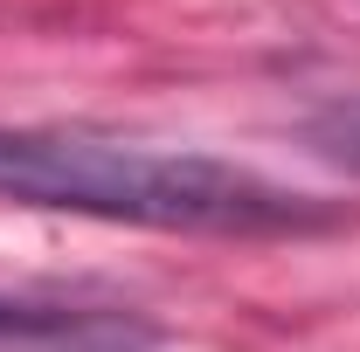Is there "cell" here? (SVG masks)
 Wrapping results in <instances>:
<instances>
[{
  "label": "cell",
  "mask_w": 360,
  "mask_h": 352,
  "mask_svg": "<svg viewBox=\"0 0 360 352\" xmlns=\"http://www.w3.org/2000/svg\"><path fill=\"white\" fill-rule=\"evenodd\" d=\"M0 201L201 235H284L326 221L305 194H284L250 166L84 132H0Z\"/></svg>",
  "instance_id": "1"
},
{
  "label": "cell",
  "mask_w": 360,
  "mask_h": 352,
  "mask_svg": "<svg viewBox=\"0 0 360 352\" xmlns=\"http://www.w3.org/2000/svg\"><path fill=\"white\" fill-rule=\"evenodd\" d=\"M84 332L90 318H77V311H35L0 297V339H84Z\"/></svg>",
  "instance_id": "2"
},
{
  "label": "cell",
  "mask_w": 360,
  "mask_h": 352,
  "mask_svg": "<svg viewBox=\"0 0 360 352\" xmlns=\"http://www.w3.org/2000/svg\"><path fill=\"white\" fill-rule=\"evenodd\" d=\"M326 138H333L340 159H354V166H360V111H340V118L326 125Z\"/></svg>",
  "instance_id": "3"
}]
</instances>
